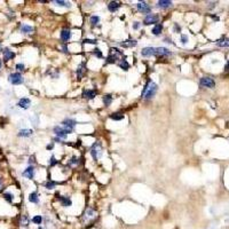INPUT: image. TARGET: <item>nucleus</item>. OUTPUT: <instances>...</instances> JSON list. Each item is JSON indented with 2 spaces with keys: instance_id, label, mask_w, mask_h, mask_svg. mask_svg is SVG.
Masks as SVG:
<instances>
[{
  "instance_id": "obj_1",
  "label": "nucleus",
  "mask_w": 229,
  "mask_h": 229,
  "mask_svg": "<svg viewBox=\"0 0 229 229\" xmlns=\"http://www.w3.org/2000/svg\"><path fill=\"white\" fill-rule=\"evenodd\" d=\"M157 89H158V87L157 85L153 83V81H149L145 87H144V89H143V93H142V96L144 100H151L153 96L156 95V93H157Z\"/></svg>"
},
{
  "instance_id": "obj_2",
  "label": "nucleus",
  "mask_w": 229,
  "mask_h": 229,
  "mask_svg": "<svg viewBox=\"0 0 229 229\" xmlns=\"http://www.w3.org/2000/svg\"><path fill=\"white\" fill-rule=\"evenodd\" d=\"M73 131H71V130H69V128H66V127H63V126H56V127H54V133L56 135L57 138H60L61 140H64V139H67V135L70 133H72Z\"/></svg>"
},
{
  "instance_id": "obj_3",
  "label": "nucleus",
  "mask_w": 229,
  "mask_h": 229,
  "mask_svg": "<svg viewBox=\"0 0 229 229\" xmlns=\"http://www.w3.org/2000/svg\"><path fill=\"white\" fill-rule=\"evenodd\" d=\"M8 81L13 85H21V84H23L24 79H23V77L19 72H14V73H10L8 76Z\"/></svg>"
},
{
  "instance_id": "obj_4",
  "label": "nucleus",
  "mask_w": 229,
  "mask_h": 229,
  "mask_svg": "<svg viewBox=\"0 0 229 229\" xmlns=\"http://www.w3.org/2000/svg\"><path fill=\"white\" fill-rule=\"evenodd\" d=\"M199 84L200 86L206 87V88H214L215 87V81L211 77H203V78H200Z\"/></svg>"
},
{
  "instance_id": "obj_5",
  "label": "nucleus",
  "mask_w": 229,
  "mask_h": 229,
  "mask_svg": "<svg viewBox=\"0 0 229 229\" xmlns=\"http://www.w3.org/2000/svg\"><path fill=\"white\" fill-rule=\"evenodd\" d=\"M101 143L100 142H95L93 145H92V149H91V153H92V157L94 158V161H96L101 155H102V151H101Z\"/></svg>"
},
{
  "instance_id": "obj_6",
  "label": "nucleus",
  "mask_w": 229,
  "mask_h": 229,
  "mask_svg": "<svg viewBox=\"0 0 229 229\" xmlns=\"http://www.w3.org/2000/svg\"><path fill=\"white\" fill-rule=\"evenodd\" d=\"M158 21H159V16L157 14H148L144 19H143V23L145 25H149V24H158Z\"/></svg>"
},
{
  "instance_id": "obj_7",
  "label": "nucleus",
  "mask_w": 229,
  "mask_h": 229,
  "mask_svg": "<svg viewBox=\"0 0 229 229\" xmlns=\"http://www.w3.org/2000/svg\"><path fill=\"white\" fill-rule=\"evenodd\" d=\"M172 53L170 52V49L165 47H156L155 50V56H170Z\"/></svg>"
},
{
  "instance_id": "obj_8",
  "label": "nucleus",
  "mask_w": 229,
  "mask_h": 229,
  "mask_svg": "<svg viewBox=\"0 0 229 229\" xmlns=\"http://www.w3.org/2000/svg\"><path fill=\"white\" fill-rule=\"evenodd\" d=\"M136 7H138V9L140 10L141 13L143 14H150V6L149 5H147L144 1H140V2H138V5H136Z\"/></svg>"
},
{
  "instance_id": "obj_9",
  "label": "nucleus",
  "mask_w": 229,
  "mask_h": 229,
  "mask_svg": "<svg viewBox=\"0 0 229 229\" xmlns=\"http://www.w3.org/2000/svg\"><path fill=\"white\" fill-rule=\"evenodd\" d=\"M95 219V213L93 210H87L84 213V217H83V221L84 222H92L93 220Z\"/></svg>"
},
{
  "instance_id": "obj_10",
  "label": "nucleus",
  "mask_w": 229,
  "mask_h": 229,
  "mask_svg": "<svg viewBox=\"0 0 229 229\" xmlns=\"http://www.w3.org/2000/svg\"><path fill=\"white\" fill-rule=\"evenodd\" d=\"M30 105H31V101L28 97H22L17 102V107L22 108V109H28V108H30Z\"/></svg>"
},
{
  "instance_id": "obj_11",
  "label": "nucleus",
  "mask_w": 229,
  "mask_h": 229,
  "mask_svg": "<svg viewBox=\"0 0 229 229\" xmlns=\"http://www.w3.org/2000/svg\"><path fill=\"white\" fill-rule=\"evenodd\" d=\"M76 124H77L76 120H73V119H71V118H67L66 120H63L62 126H63V127H66V128L71 130V131H73V128H75Z\"/></svg>"
},
{
  "instance_id": "obj_12",
  "label": "nucleus",
  "mask_w": 229,
  "mask_h": 229,
  "mask_svg": "<svg viewBox=\"0 0 229 229\" xmlns=\"http://www.w3.org/2000/svg\"><path fill=\"white\" fill-rule=\"evenodd\" d=\"M155 50H156V47H144L141 50V54L144 57H150L155 55Z\"/></svg>"
},
{
  "instance_id": "obj_13",
  "label": "nucleus",
  "mask_w": 229,
  "mask_h": 229,
  "mask_svg": "<svg viewBox=\"0 0 229 229\" xmlns=\"http://www.w3.org/2000/svg\"><path fill=\"white\" fill-rule=\"evenodd\" d=\"M23 176H25L27 179H33V176H35V167L33 166L27 167L24 170V172H23Z\"/></svg>"
},
{
  "instance_id": "obj_14",
  "label": "nucleus",
  "mask_w": 229,
  "mask_h": 229,
  "mask_svg": "<svg viewBox=\"0 0 229 229\" xmlns=\"http://www.w3.org/2000/svg\"><path fill=\"white\" fill-rule=\"evenodd\" d=\"M2 53H4V60H5V61H9V60H12V58L15 57V53L12 52L10 49H7V48L4 49Z\"/></svg>"
},
{
  "instance_id": "obj_15",
  "label": "nucleus",
  "mask_w": 229,
  "mask_h": 229,
  "mask_svg": "<svg viewBox=\"0 0 229 229\" xmlns=\"http://www.w3.org/2000/svg\"><path fill=\"white\" fill-rule=\"evenodd\" d=\"M171 6H172V1H170V0H159L157 2V7L163 8V9H166V8L171 7Z\"/></svg>"
},
{
  "instance_id": "obj_16",
  "label": "nucleus",
  "mask_w": 229,
  "mask_h": 229,
  "mask_svg": "<svg viewBox=\"0 0 229 229\" xmlns=\"http://www.w3.org/2000/svg\"><path fill=\"white\" fill-rule=\"evenodd\" d=\"M70 38H71V31L69 29H63L62 32H61V39H62V41H68Z\"/></svg>"
},
{
  "instance_id": "obj_17",
  "label": "nucleus",
  "mask_w": 229,
  "mask_h": 229,
  "mask_svg": "<svg viewBox=\"0 0 229 229\" xmlns=\"http://www.w3.org/2000/svg\"><path fill=\"white\" fill-rule=\"evenodd\" d=\"M58 199H60V202H61L62 206H64V207H69V206H71V204H72V202H71V199H70V197H67V196L58 197Z\"/></svg>"
},
{
  "instance_id": "obj_18",
  "label": "nucleus",
  "mask_w": 229,
  "mask_h": 229,
  "mask_svg": "<svg viewBox=\"0 0 229 229\" xmlns=\"http://www.w3.org/2000/svg\"><path fill=\"white\" fill-rule=\"evenodd\" d=\"M83 96L86 97V99H88V100H92V99H94L96 96V93L94 91H92V89H85L84 93H83Z\"/></svg>"
},
{
  "instance_id": "obj_19",
  "label": "nucleus",
  "mask_w": 229,
  "mask_h": 229,
  "mask_svg": "<svg viewBox=\"0 0 229 229\" xmlns=\"http://www.w3.org/2000/svg\"><path fill=\"white\" fill-rule=\"evenodd\" d=\"M119 7H120V4L117 2V1H111V2H109V5H108V9L110 10L111 13L116 12Z\"/></svg>"
},
{
  "instance_id": "obj_20",
  "label": "nucleus",
  "mask_w": 229,
  "mask_h": 229,
  "mask_svg": "<svg viewBox=\"0 0 229 229\" xmlns=\"http://www.w3.org/2000/svg\"><path fill=\"white\" fill-rule=\"evenodd\" d=\"M217 45L219 47H229V38H225L223 37L222 39H219L217 41Z\"/></svg>"
},
{
  "instance_id": "obj_21",
  "label": "nucleus",
  "mask_w": 229,
  "mask_h": 229,
  "mask_svg": "<svg viewBox=\"0 0 229 229\" xmlns=\"http://www.w3.org/2000/svg\"><path fill=\"white\" fill-rule=\"evenodd\" d=\"M122 47H126V48H130V47H135L136 46V41L135 40H126V41H123L120 44Z\"/></svg>"
},
{
  "instance_id": "obj_22",
  "label": "nucleus",
  "mask_w": 229,
  "mask_h": 229,
  "mask_svg": "<svg viewBox=\"0 0 229 229\" xmlns=\"http://www.w3.org/2000/svg\"><path fill=\"white\" fill-rule=\"evenodd\" d=\"M29 202L33 203V204H38L39 203V197H38V194L37 192H31L29 195Z\"/></svg>"
},
{
  "instance_id": "obj_23",
  "label": "nucleus",
  "mask_w": 229,
  "mask_h": 229,
  "mask_svg": "<svg viewBox=\"0 0 229 229\" xmlns=\"http://www.w3.org/2000/svg\"><path fill=\"white\" fill-rule=\"evenodd\" d=\"M32 130H27V128H24V130H21L19 132V136H22V138H29V136H31L32 135Z\"/></svg>"
},
{
  "instance_id": "obj_24",
  "label": "nucleus",
  "mask_w": 229,
  "mask_h": 229,
  "mask_svg": "<svg viewBox=\"0 0 229 229\" xmlns=\"http://www.w3.org/2000/svg\"><path fill=\"white\" fill-rule=\"evenodd\" d=\"M162 31H163V25H162V24H156V25H155V27L153 28V30H151L153 35H155V36H159V35L162 33Z\"/></svg>"
},
{
  "instance_id": "obj_25",
  "label": "nucleus",
  "mask_w": 229,
  "mask_h": 229,
  "mask_svg": "<svg viewBox=\"0 0 229 229\" xmlns=\"http://www.w3.org/2000/svg\"><path fill=\"white\" fill-rule=\"evenodd\" d=\"M32 31H33V28L30 25H27V24L21 25V32H23V33H31Z\"/></svg>"
},
{
  "instance_id": "obj_26",
  "label": "nucleus",
  "mask_w": 229,
  "mask_h": 229,
  "mask_svg": "<svg viewBox=\"0 0 229 229\" xmlns=\"http://www.w3.org/2000/svg\"><path fill=\"white\" fill-rule=\"evenodd\" d=\"M110 118L114 119V120H122L124 118V114H122V112H114V114H112L110 116Z\"/></svg>"
},
{
  "instance_id": "obj_27",
  "label": "nucleus",
  "mask_w": 229,
  "mask_h": 229,
  "mask_svg": "<svg viewBox=\"0 0 229 229\" xmlns=\"http://www.w3.org/2000/svg\"><path fill=\"white\" fill-rule=\"evenodd\" d=\"M112 100H114L112 95H105V96H103V103H104V105H107V107L111 104Z\"/></svg>"
},
{
  "instance_id": "obj_28",
  "label": "nucleus",
  "mask_w": 229,
  "mask_h": 229,
  "mask_svg": "<svg viewBox=\"0 0 229 229\" xmlns=\"http://www.w3.org/2000/svg\"><path fill=\"white\" fill-rule=\"evenodd\" d=\"M99 22H100V17H99L97 15H93V16L91 17V19H89V23H91L93 27L97 25V24H99Z\"/></svg>"
},
{
  "instance_id": "obj_29",
  "label": "nucleus",
  "mask_w": 229,
  "mask_h": 229,
  "mask_svg": "<svg viewBox=\"0 0 229 229\" xmlns=\"http://www.w3.org/2000/svg\"><path fill=\"white\" fill-rule=\"evenodd\" d=\"M33 223H36V225H41V222H42V217L41 215H35L33 218H32V220H31Z\"/></svg>"
},
{
  "instance_id": "obj_30",
  "label": "nucleus",
  "mask_w": 229,
  "mask_h": 229,
  "mask_svg": "<svg viewBox=\"0 0 229 229\" xmlns=\"http://www.w3.org/2000/svg\"><path fill=\"white\" fill-rule=\"evenodd\" d=\"M54 4H56L58 6H63V7H70L71 4L70 2H67V1H62V0H55Z\"/></svg>"
},
{
  "instance_id": "obj_31",
  "label": "nucleus",
  "mask_w": 229,
  "mask_h": 229,
  "mask_svg": "<svg viewBox=\"0 0 229 229\" xmlns=\"http://www.w3.org/2000/svg\"><path fill=\"white\" fill-rule=\"evenodd\" d=\"M118 60V56L116 54H112V55H109L107 57V62L108 63H116V61Z\"/></svg>"
},
{
  "instance_id": "obj_32",
  "label": "nucleus",
  "mask_w": 229,
  "mask_h": 229,
  "mask_svg": "<svg viewBox=\"0 0 229 229\" xmlns=\"http://www.w3.org/2000/svg\"><path fill=\"white\" fill-rule=\"evenodd\" d=\"M4 198L7 200V202L12 203L13 199H14V195H13L12 192H5V194H4Z\"/></svg>"
},
{
  "instance_id": "obj_33",
  "label": "nucleus",
  "mask_w": 229,
  "mask_h": 229,
  "mask_svg": "<svg viewBox=\"0 0 229 229\" xmlns=\"http://www.w3.org/2000/svg\"><path fill=\"white\" fill-rule=\"evenodd\" d=\"M85 71V68H84V66L81 64V66H79V68L77 69V75H78V78L79 79H81L83 78V72Z\"/></svg>"
},
{
  "instance_id": "obj_34",
  "label": "nucleus",
  "mask_w": 229,
  "mask_h": 229,
  "mask_svg": "<svg viewBox=\"0 0 229 229\" xmlns=\"http://www.w3.org/2000/svg\"><path fill=\"white\" fill-rule=\"evenodd\" d=\"M119 67L122 68L123 70H128V68H130V64L127 63V61H126V60L124 58V60H122V62L119 63Z\"/></svg>"
},
{
  "instance_id": "obj_35",
  "label": "nucleus",
  "mask_w": 229,
  "mask_h": 229,
  "mask_svg": "<svg viewBox=\"0 0 229 229\" xmlns=\"http://www.w3.org/2000/svg\"><path fill=\"white\" fill-rule=\"evenodd\" d=\"M55 186H56V182H54V181H47L46 182V184H45V187H46L47 189H53Z\"/></svg>"
},
{
  "instance_id": "obj_36",
  "label": "nucleus",
  "mask_w": 229,
  "mask_h": 229,
  "mask_svg": "<svg viewBox=\"0 0 229 229\" xmlns=\"http://www.w3.org/2000/svg\"><path fill=\"white\" fill-rule=\"evenodd\" d=\"M93 54H94L95 56L100 57V58H101V57L103 56V55H102V53H101V50H100L99 48H95V49H94V52H93Z\"/></svg>"
},
{
  "instance_id": "obj_37",
  "label": "nucleus",
  "mask_w": 229,
  "mask_h": 229,
  "mask_svg": "<svg viewBox=\"0 0 229 229\" xmlns=\"http://www.w3.org/2000/svg\"><path fill=\"white\" fill-rule=\"evenodd\" d=\"M56 164H57V161L55 159V157L52 156V157H50V161H49V165H50V166H54V165H56Z\"/></svg>"
},
{
  "instance_id": "obj_38",
  "label": "nucleus",
  "mask_w": 229,
  "mask_h": 229,
  "mask_svg": "<svg viewBox=\"0 0 229 229\" xmlns=\"http://www.w3.org/2000/svg\"><path fill=\"white\" fill-rule=\"evenodd\" d=\"M85 44H92V45H95L96 44V40L95 39H85L84 40Z\"/></svg>"
},
{
  "instance_id": "obj_39",
  "label": "nucleus",
  "mask_w": 229,
  "mask_h": 229,
  "mask_svg": "<svg viewBox=\"0 0 229 229\" xmlns=\"http://www.w3.org/2000/svg\"><path fill=\"white\" fill-rule=\"evenodd\" d=\"M78 163H79L78 162V158H77V157H72L71 161L69 162V164H70V165H77Z\"/></svg>"
},
{
  "instance_id": "obj_40",
  "label": "nucleus",
  "mask_w": 229,
  "mask_h": 229,
  "mask_svg": "<svg viewBox=\"0 0 229 229\" xmlns=\"http://www.w3.org/2000/svg\"><path fill=\"white\" fill-rule=\"evenodd\" d=\"M16 70H17V71H23V70H24V64H22V63L16 64Z\"/></svg>"
},
{
  "instance_id": "obj_41",
  "label": "nucleus",
  "mask_w": 229,
  "mask_h": 229,
  "mask_svg": "<svg viewBox=\"0 0 229 229\" xmlns=\"http://www.w3.org/2000/svg\"><path fill=\"white\" fill-rule=\"evenodd\" d=\"M140 27H141V24H140L139 22H134V23H133V29H134V30H139V29H140Z\"/></svg>"
},
{
  "instance_id": "obj_42",
  "label": "nucleus",
  "mask_w": 229,
  "mask_h": 229,
  "mask_svg": "<svg viewBox=\"0 0 229 229\" xmlns=\"http://www.w3.org/2000/svg\"><path fill=\"white\" fill-rule=\"evenodd\" d=\"M173 30H174V32H180V30H181V28H180V25L179 24H174V28H173Z\"/></svg>"
},
{
  "instance_id": "obj_43",
  "label": "nucleus",
  "mask_w": 229,
  "mask_h": 229,
  "mask_svg": "<svg viewBox=\"0 0 229 229\" xmlns=\"http://www.w3.org/2000/svg\"><path fill=\"white\" fill-rule=\"evenodd\" d=\"M187 41H188V37H187L186 35H182L181 36V42L182 44H186Z\"/></svg>"
},
{
  "instance_id": "obj_44",
  "label": "nucleus",
  "mask_w": 229,
  "mask_h": 229,
  "mask_svg": "<svg viewBox=\"0 0 229 229\" xmlns=\"http://www.w3.org/2000/svg\"><path fill=\"white\" fill-rule=\"evenodd\" d=\"M165 42H169V44H172L171 39L170 38H165Z\"/></svg>"
},
{
  "instance_id": "obj_45",
  "label": "nucleus",
  "mask_w": 229,
  "mask_h": 229,
  "mask_svg": "<svg viewBox=\"0 0 229 229\" xmlns=\"http://www.w3.org/2000/svg\"><path fill=\"white\" fill-rule=\"evenodd\" d=\"M1 189H2V181L0 180V190H1Z\"/></svg>"
},
{
  "instance_id": "obj_46",
  "label": "nucleus",
  "mask_w": 229,
  "mask_h": 229,
  "mask_svg": "<svg viewBox=\"0 0 229 229\" xmlns=\"http://www.w3.org/2000/svg\"><path fill=\"white\" fill-rule=\"evenodd\" d=\"M226 70H228V71H229V62H228V64L226 66Z\"/></svg>"
},
{
  "instance_id": "obj_47",
  "label": "nucleus",
  "mask_w": 229,
  "mask_h": 229,
  "mask_svg": "<svg viewBox=\"0 0 229 229\" xmlns=\"http://www.w3.org/2000/svg\"><path fill=\"white\" fill-rule=\"evenodd\" d=\"M1 66H2V63H1V60H0V69H1Z\"/></svg>"
},
{
  "instance_id": "obj_48",
  "label": "nucleus",
  "mask_w": 229,
  "mask_h": 229,
  "mask_svg": "<svg viewBox=\"0 0 229 229\" xmlns=\"http://www.w3.org/2000/svg\"><path fill=\"white\" fill-rule=\"evenodd\" d=\"M38 229H42V228H41V227H38Z\"/></svg>"
}]
</instances>
